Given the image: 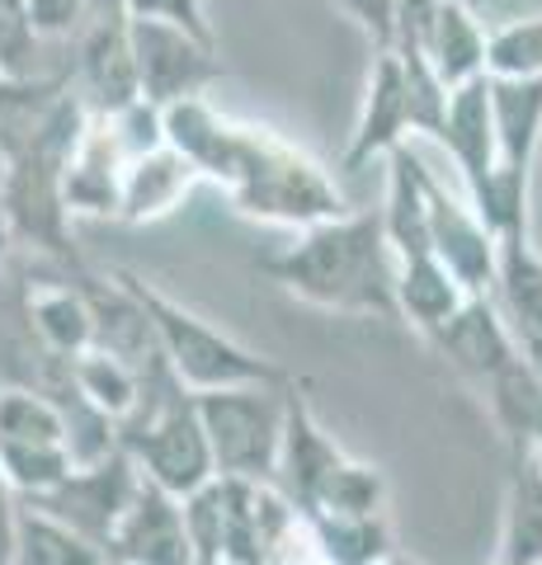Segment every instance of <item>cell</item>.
<instances>
[{
	"instance_id": "21",
	"label": "cell",
	"mask_w": 542,
	"mask_h": 565,
	"mask_svg": "<svg viewBox=\"0 0 542 565\" xmlns=\"http://www.w3.org/2000/svg\"><path fill=\"white\" fill-rule=\"evenodd\" d=\"M504 565H542V471L529 452H510V486H504L500 552Z\"/></svg>"
},
{
	"instance_id": "36",
	"label": "cell",
	"mask_w": 542,
	"mask_h": 565,
	"mask_svg": "<svg viewBox=\"0 0 542 565\" xmlns=\"http://www.w3.org/2000/svg\"><path fill=\"white\" fill-rule=\"evenodd\" d=\"M109 20H128V0H91L85 24H109Z\"/></svg>"
},
{
	"instance_id": "7",
	"label": "cell",
	"mask_w": 542,
	"mask_h": 565,
	"mask_svg": "<svg viewBox=\"0 0 542 565\" xmlns=\"http://www.w3.org/2000/svg\"><path fill=\"white\" fill-rule=\"evenodd\" d=\"M491 122H496V166L471 207L491 226L496 241L533 236L529 203H533L538 147H542V76H523V81L491 76Z\"/></svg>"
},
{
	"instance_id": "12",
	"label": "cell",
	"mask_w": 542,
	"mask_h": 565,
	"mask_svg": "<svg viewBox=\"0 0 542 565\" xmlns=\"http://www.w3.org/2000/svg\"><path fill=\"white\" fill-rule=\"evenodd\" d=\"M425 217H429V245L448 264V274L463 282L467 297H491L496 288V250L500 241L491 226L477 217L467 193H448V184L434 170H425Z\"/></svg>"
},
{
	"instance_id": "18",
	"label": "cell",
	"mask_w": 542,
	"mask_h": 565,
	"mask_svg": "<svg viewBox=\"0 0 542 565\" xmlns=\"http://www.w3.org/2000/svg\"><path fill=\"white\" fill-rule=\"evenodd\" d=\"M20 321L29 330V340L43 353H52V359L72 363L76 353L95 349V311L85 302L81 282L72 274L29 282L20 292Z\"/></svg>"
},
{
	"instance_id": "14",
	"label": "cell",
	"mask_w": 542,
	"mask_h": 565,
	"mask_svg": "<svg viewBox=\"0 0 542 565\" xmlns=\"http://www.w3.org/2000/svg\"><path fill=\"white\" fill-rule=\"evenodd\" d=\"M72 90L81 95L85 109H91V118H114L142 99V90H137V66H132V43H128V20L85 24L76 33Z\"/></svg>"
},
{
	"instance_id": "38",
	"label": "cell",
	"mask_w": 542,
	"mask_h": 565,
	"mask_svg": "<svg viewBox=\"0 0 542 565\" xmlns=\"http://www.w3.org/2000/svg\"><path fill=\"white\" fill-rule=\"evenodd\" d=\"M529 457H533V462H538V471H542V434H538L533 444H529Z\"/></svg>"
},
{
	"instance_id": "9",
	"label": "cell",
	"mask_w": 542,
	"mask_h": 565,
	"mask_svg": "<svg viewBox=\"0 0 542 565\" xmlns=\"http://www.w3.org/2000/svg\"><path fill=\"white\" fill-rule=\"evenodd\" d=\"M486 39L491 29L481 20V6L467 0H401L396 39L419 47V57L439 76L444 90H458L486 76Z\"/></svg>"
},
{
	"instance_id": "37",
	"label": "cell",
	"mask_w": 542,
	"mask_h": 565,
	"mask_svg": "<svg viewBox=\"0 0 542 565\" xmlns=\"http://www.w3.org/2000/svg\"><path fill=\"white\" fill-rule=\"evenodd\" d=\"M10 245H14V241H10V226H6V212H0V259H6V250H10Z\"/></svg>"
},
{
	"instance_id": "3",
	"label": "cell",
	"mask_w": 542,
	"mask_h": 565,
	"mask_svg": "<svg viewBox=\"0 0 542 565\" xmlns=\"http://www.w3.org/2000/svg\"><path fill=\"white\" fill-rule=\"evenodd\" d=\"M85 122H91V109L81 104L76 90H66L39 128L0 156V212H6L10 241L43 259H57L66 274L85 269L62 193L66 161H72Z\"/></svg>"
},
{
	"instance_id": "23",
	"label": "cell",
	"mask_w": 542,
	"mask_h": 565,
	"mask_svg": "<svg viewBox=\"0 0 542 565\" xmlns=\"http://www.w3.org/2000/svg\"><path fill=\"white\" fill-rule=\"evenodd\" d=\"M486 405L510 452H529V444L542 434V377L523 363V353L486 382Z\"/></svg>"
},
{
	"instance_id": "22",
	"label": "cell",
	"mask_w": 542,
	"mask_h": 565,
	"mask_svg": "<svg viewBox=\"0 0 542 565\" xmlns=\"http://www.w3.org/2000/svg\"><path fill=\"white\" fill-rule=\"evenodd\" d=\"M496 307L504 311L514 340L542 330V255L533 236H510L496 250Z\"/></svg>"
},
{
	"instance_id": "15",
	"label": "cell",
	"mask_w": 542,
	"mask_h": 565,
	"mask_svg": "<svg viewBox=\"0 0 542 565\" xmlns=\"http://www.w3.org/2000/svg\"><path fill=\"white\" fill-rule=\"evenodd\" d=\"M104 556L124 565H199L184 533V504L161 486L142 481L128 514L118 519L109 546H104Z\"/></svg>"
},
{
	"instance_id": "27",
	"label": "cell",
	"mask_w": 542,
	"mask_h": 565,
	"mask_svg": "<svg viewBox=\"0 0 542 565\" xmlns=\"http://www.w3.org/2000/svg\"><path fill=\"white\" fill-rule=\"evenodd\" d=\"M0 444H66L62 405L39 386H0Z\"/></svg>"
},
{
	"instance_id": "43",
	"label": "cell",
	"mask_w": 542,
	"mask_h": 565,
	"mask_svg": "<svg viewBox=\"0 0 542 565\" xmlns=\"http://www.w3.org/2000/svg\"><path fill=\"white\" fill-rule=\"evenodd\" d=\"M496 565H504V561H496Z\"/></svg>"
},
{
	"instance_id": "26",
	"label": "cell",
	"mask_w": 542,
	"mask_h": 565,
	"mask_svg": "<svg viewBox=\"0 0 542 565\" xmlns=\"http://www.w3.org/2000/svg\"><path fill=\"white\" fill-rule=\"evenodd\" d=\"M72 386L85 405H95L99 415H109L118 424L137 405L142 373H137L132 363L114 359V353H104V349H85L72 359Z\"/></svg>"
},
{
	"instance_id": "8",
	"label": "cell",
	"mask_w": 542,
	"mask_h": 565,
	"mask_svg": "<svg viewBox=\"0 0 542 565\" xmlns=\"http://www.w3.org/2000/svg\"><path fill=\"white\" fill-rule=\"evenodd\" d=\"M293 382H284V386H222V392H194V405H199L208 448H213L217 476L274 481L278 438H284L288 386Z\"/></svg>"
},
{
	"instance_id": "29",
	"label": "cell",
	"mask_w": 542,
	"mask_h": 565,
	"mask_svg": "<svg viewBox=\"0 0 542 565\" xmlns=\"http://www.w3.org/2000/svg\"><path fill=\"white\" fill-rule=\"evenodd\" d=\"M387 509V481H382V471L373 462H359V457H349V462L330 476V486L321 490V500L307 509V514H382Z\"/></svg>"
},
{
	"instance_id": "20",
	"label": "cell",
	"mask_w": 542,
	"mask_h": 565,
	"mask_svg": "<svg viewBox=\"0 0 542 565\" xmlns=\"http://www.w3.org/2000/svg\"><path fill=\"white\" fill-rule=\"evenodd\" d=\"M203 180L199 170L184 161L180 151L161 141L142 156H132L124 170V193H118V222L124 226H151L166 222L170 212H180V203L194 193Z\"/></svg>"
},
{
	"instance_id": "19",
	"label": "cell",
	"mask_w": 542,
	"mask_h": 565,
	"mask_svg": "<svg viewBox=\"0 0 542 565\" xmlns=\"http://www.w3.org/2000/svg\"><path fill=\"white\" fill-rule=\"evenodd\" d=\"M128 151L118 147L109 118H91L66 161V212L72 217H118V193H124Z\"/></svg>"
},
{
	"instance_id": "28",
	"label": "cell",
	"mask_w": 542,
	"mask_h": 565,
	"mask_svg": "<svg viewBox=\"0 0 542 565\" xmlns=\"http://www.w3.org/2000/svg\"><path fill=\"white\" fill-rule=\"evenodd\" d=\"M66 471H72L66 444H0V481L14 500L47 494Z\"/></svg>"
},
{
	"instance_id": "34",
	"label": "cell",
	"mask_w": 542,
	"mask_h": 565,
	"mask_svg": "<svg viewBox=\"0 0 542 565\" xmlns=\"http://www.w3.org/2000/svg\"><path fill=\"white\" fill-rule=\"evenodd\" d=\"M91 14V0H29V20L39 29V39H76Z\"/></svg>"
},
{
	"instance_id": "16",
	"label": "cell",
	"mask_w": 542,
	"mask_h": 565,
	"mask_svg": "<svg viewBox=\"0 0 542 565\" xmlns=\"http://www.w3.org/2000/svg\"><path fill=\"white\" fill-rule=\"evenodd\" d=\"M425 340L477 386H486L504 363L519 359V340H514L510 321H504V311L496 307V297H467Z\"/></svg>"
},
{
	"instance_id": "24",
	"label": "cell",
	"mask_w": 542,
	"mask_h": 565,
	"mask_svg": "<svg viewBox=\"0 0 542 565\" xmlns=\"http://www.w3.org/2000/svg\"><path fill=\"white\" fill-rule=\"evenodd\" d=\"M302 523L326 565H378L396 552L392 527L382 514H302Z\"/></svg>"
},
{
	"instance_id": "13",
	"label": "cell",
	"mask_w": 542,
	"mask_h": 565,
	"mask_svg": "<svg viewBox=\"0 0 542 565\" xmlns=\"http://www.w3.org/2000/svg\"><path fill=\"white\" fill-rule=\"evenodd\" d=\"M349 462V452L336 444V434L311 411L307 386H288V415H284V438H278V462H274V486L288 494L297 514H307L330 486V476Z\"/></svg>"
},
{
	"instance_id": "31",
	"label": "cell",
	"mask_w": 542,
	"mask_h": 565,
	"mask_svg": "<svg viewBox=\"0 0 542 565\" xmlns=\"http://www.w3.org/2000/svg\"><path fill=\"white\" fill-rule=\"evenodd\" d=\"M43 39L29 20V0H0V76H39Z\"/></svg>"
},
{
	"instance_id": "41",
	"label": "cell",
	"mask_w": 542,
	"mask_h": 565,
	"mask_svg": "<svg viewBox=\"0 0 542 565\" xmlns=\"http://www.w3.org/2000/svg\"><path fill=\"white\" fill-rule=\"evenodd\" d=\"M104 565H124V561H104Z\"/></svg>"
},
{
	"instance_id": "25",
	"label": "cell",
	"mask_w": 542,
	"mask_h": 565,
	"mask_svg": "<svg viewBox=\"0 0 542 565\" xmlns=\"http://www.w3.org/2000/svg\"><path fill=\"white\" fill-rule=\"evenodd\" d=\"M109 556L99 552L91 537L62 519L43 514L39 504L20 500V523H14V565H104Z\"/></svg>"
},
{
	"instance_id": "6",
	"label": "cell",
	"mask_w": 542,
	"mask_h": 565,
	"mask_svg": "<svg viewBox=\"0 0 542 565\" xmlns=\"http://www.w3.org/2000/svg\"><path fill=\"white\" fill-rule=\"evenodd\" d=\"M444 104H448V90L429 71V62L419 57V47L392 43V47L373 52L369 85H363V104H359V122H354V132H349L340 170L359 174L363 166H373L378 156L387 161V156L396 147H406L411 137H439Z\"/></svg>"
},
{
	"instance_id": "40",
	"label": "cell",
	"mask_w": 542,
	"mask_h": 565,
	"mask_svg": "<svg viewBox=\"0 0 542 565\" xmlns=\"http://www.w3.org/2000/svg\"><path fill=\"white\" fill-rule=\"evenodd\" d=\"M467 6H486V0H467Z\"/></svg>"
},
{
	"instance_id": "32",
	"label": "cell",
	"mask_w": 542,
	"mask_h": 565,
	"mask_svg": "<svg viewBox=\"0 0 542 565\" xmlns=\"http://www.w3.org/2000/svg\"><path fill=\"white\" fill-rule=\"evenodd\" d=\"M128 20H156V24L194 33V39H203V43H217L203 0H128Z\"/></svg>"
},
{
	"instance_id": "10",
	"label": "cell",
	"mask_w": 542,
	"mask_h": 565,
	"mask_svg": "<svg viewBox=\"0 0 542 565\" xmlns=\"http://www.w3.org/2000/svg\"><path fill=\"white\" fill-rule=\"evenodd\" d=\"M137 486H142V471H137V462L124 452V444H118L114 452H104L99 462L72 467L47 494H33V500H24V504H39L43 514L62 519L66 527H76L81 537H91L104 552L118 519L128 514Z\"/></svg>"
},
{
	"instance_id": "11",
	"label": "cell",
	"mask_w": 542,
	"mask_h": 565,
	"mask_svg": "<svg viewBox=\"0 0 542 565\" xmlns=\"http://www.w3.org/2000/svg\"><path fill=\"white\" fill-rule=\"evenodd\" d=\"M128 43L137 66V90L156 109H166L174 99L208 95L222 81L217 43H203L184 29H170L156 20H128Z\"/></svg>"
},
{
	"instance_id": "4",
	"label": "cell",
	"mask_w": 542,
	"mask_h": 565,
	"mask_svg": "<svg viewBox=\"0 0 542 565\" xmlns=\"http://www.w3.org/2000/svg\"><path fill=\"white\" fill-rule=\"evenodd\" d=\"M118 444L137 462L142 481L161 486L174 500L194 494L217 476L194 392L170 373L166 359L142 367V392H137L132 411L118 419Z\"/></svg>"
},
{
	"instance_id": "17",
	"label": "cell",
	"mask_w": 542,
	"mask_h": 565,
	"mask_svg": "<svg viewBox=\"0 0 542 565\" xmlns=\"http://www.w3.org/2000/svg\"><path fill=\"white\" fill-rule=\"evenodd\" d=\"M439 147L448 151L453 170L463 180L467 203L481 199L486 180H491V166H496V122H491V76L458 85L448 90L444 104V128H439Z\"/></svg>"
},
{
	"instance_id": "2",
	"label": "cell",
	"mask_w": 542,
	"mask_h": 565,
	"mask_svg": "<svg viewBox=\"0 0 542 565\" xmlns=\"http://www.w3.org/2000/svg\"><path fill=\"white\" fill-rule=\"evenodd\" d=\"M259 274L307 307L396 321L392 250L382 236V212L349 207L340 217L307 226L293 236V245L259 259Z\"/></svg>"
},
{
	"instance_id": "39",
	"label": "cell",
	"mask_w": 542,
	"mask_h": 565,
	"mask_svg": "<svg viewBox=\"0 0 542 565\" xmlns=\"http://www.w3.org/2000/svg\"><path fill=\"white\" fill-rule=\"evenodd\" d=\"M378 565H415V561H411V556H401V552H392L387 561H378Z\"/></svg>"
},
{
	"instance_id": "33",
	"label": "cell",
	"mask_w": 542,
	"mask_h": 565,
	"mask_svg": "<svg viewBox=\"0 0 542 565\" xmlns=\"http://www.w3.org/2000/svg\"><path fill=\"white\" fill-rule=\"evenodd\" d=\"M336 10H340L344 20L363 33V39H369V47H373V52L392 47L401 0H336Z\"/></svg>"
},
{
	"instance_id": "42",
	"label": "cell",
	"mask_w": 542,
	"mask_h": 565,
	"mask_svg": "<svg viewBox=\"0 0 542 565\" xmlns=\"http://www.w3.org/2000/svg\"><path fill=\"white\" fill-rule=\"evenodd\" d=\"M0 490H6V481H0Z\"/></svg>"
},
{
	"instance_id": "1",
	"label": "cell",
	"mask_w": 542,
	"mask_h": 565,
	"mask_svg": "<svg viewBox=\"0 0 542 565\" xmlns=\"http://www.w3.org/2000/svg\"><path fill=\"white\" fill-rule=\"evenodd\" d=\"M161 132L199 170V180L217 184L232 199V207L251 222L307 232V226L349 212L344 193L317 156L288 141L284 132L265 128V122L217 114L208 95L166 104Z\"/></svg>"
},
{
	"instance_id": "5",
	"label": "cell",
	"mask_w": 542,
	"mask_h": 565,
	"mask_svg": "<svg viewBox=\"0 0 542 565\" xmlns=\"http://www.w3.org/2000/svg\"><path fill=\"white\" fill-rule=\"evenodd\" d=\"M124 288L137 297V307L147 311L156 349L174 377H180L189 392H222V386H284L293 382L288 367H278L265 353L246 349L241 340H232L226 330H217L208 316L189 311L184 302H174L166 288H156L142 274L132 269H109Z\"/></svg>"
},
{
	"instance_id": "35",
	"label": "cell",
	"mask_w": 542,
	"mask_h": 565,
	"mask_svg": "<svg viewBox=\"0 0 542 565\" xmlns=\"http://www.w3.org/2000/svg\"><path fill=\"white\" fill-rule=\"evenodd\" d=\"M14 523H20V500L0 490V565H14Z\"/></svg>"
},
{
	"instance_id": "30",
	"label": "cell",
	"mask_w": 542,
	"mask_h": 565,
	"mask_svg": "<svg viewBox=\"0 0 542 565\" xmlns=\"http://www.w3.org/2000/svg\"><path fill=\"white\" fill-rule=\"evenodd\" d=\"M486 76H504V81L542 76V14L491 29V39H486Z\"/></svg>"
}]
</instances>
